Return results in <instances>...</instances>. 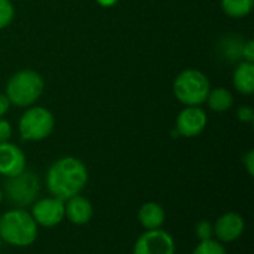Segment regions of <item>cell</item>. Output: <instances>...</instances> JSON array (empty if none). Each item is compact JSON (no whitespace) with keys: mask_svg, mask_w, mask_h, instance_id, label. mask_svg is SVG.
<instances>
[{"mask_svg":"<svg viewBox=\"0 0 254 254\" xmlns=\"http://www.w3.org/2000/svg\"><path fill=\"white\" fill-rule=\"evenodd\" d=\"M223 12L231 18H244L252 13L254 0H220Z\"/></svg>","mask_w":254,"mask_h":254,"instance_id":"16","label":"cell"},{"mask_svg":"<svg viewBox=\"0 0 254 254\" xmlns=\"http://www.w3.org/2000/svg\"><path fill=\"white\" fill-rule=\"evenodd\" d=\"M92 214L94 208L91 201L85 196H80V193L64 201V217L73 225H86L92 219Z\"/></svg>","mask_w":254,"mask_h":254,"instance_id":"12","label":"cell"},{"mask_svg":"<svg viewBox=\"0 0 254 254\" xmlns=\"http://www.w3.org/2000/svg\"><path fill=\"white\" fill-rule=\"evenodd\" d=\"M138 220L146 231L161 229L165 223V211L158 202H146L138 210Z\"/></svg>","mask_w":254,"mask_h":254,"instance_id":"13","label":"cell"},{"mask_svg":"<svg viewBox=\"0 0 254 254\" xmlns=\"http://www.w3.org/2000/svg\"><path fill=\"white\" fill-rule=\"evenodd\" d=\"M55 127V118L46 107L31 106L22 113L18 131L24 141H40L48 138Z\"/></svg>","mask_w":254,"mask_h":254,"instance_id":"5","label":"cell"},{"mask_svg":"<svg viewBox=\"0 0 254 254\" xmlns=\"http://www.w3.org/2000/svg\"><path fill=\"white\" fill-rule=\"evenodd\" d=\"M15 18V7L10 0H0V30L6 28Z\"/></svg>","mask_w":254,"mask_h":254,"instance_id":"18","label":"cell"},{"mask_svg":"<svg viewBox=\"0 0 254 254\" xmlns=\"http://www.w3.org/2000/svg\"><path fill=\"white\" fill-rule=\"evenodd\" d=\"M30 214L37 226L54 228L64 220V201L55 196L42 198L33 204Z\"/></svg>","mask_w":254,"mask_h":254,"instance_id":"8","label":"cell"},{"mask_svg":"<svg viewBox=\"0 0 254 254\" xmlns=\"http://www.w3.org/2000/svg\"><path fill=\"white\" fill-rule=\"evenodd\" d=\"M3 199H4V193H3V190L0 189V204L3 202Z\"/></svg>","mask_w":254,"mask_h":254,"instance_id":"26","label":"cell"},{"mask_svg":"<svg viewBox=\"0 0 254 254\" xmlns=\"http://www.w3.org/2000/svg\"><path fill=\"white\" fill-rule=\"evenodd\" d=\"M237 116L244 124H252L254 121V110L250 106H241L237 110Z\"/></svg>","mask_w":254,"mask_h":254,"instance_id":"20","label":"cell"},{"mask_svg":"<svg viewBox=\"0 0 254 254\" xmlns=\"http://www.w3.org/2000/svg\"><path fill=\"white\" fill-rule=\"evenodd\" d=\"M213 228L214 237L219 243H234L243 235L246 229V222L238 213H225L216 220Z\"/></svg>","mask_w":254,"mask_h":254,"instance_id":"11","label":"cell"},{"mask_svg":"<svg viewBox=\"0 0 254 254\" xmlns=\"http://www.w3.org/2000/svg\"><path fill=\"white\" fill-rule=\"evenodd\" d=\"M10 137H12V125L6 119L0 118V143L9 141Z\"/></svg>","mask_w":254,"mask_h":254,"instance_id":"21","label":"cell"},{"mask_svg":"<svg viewBox=\"0 0 254 254\" xmlns=\"http://www.w3.org/2000/svg\"><path fill=\"white\" fill-rule=\"evenodd\" d=\"M10 109V103L6 97V94H0V118H3Z\"/></svg>","mask_w":254,"mask_h":254,"instance_id":"24","label":"cell"},{"mask_svg":"<svg viewBox=\"0 0 254 254\" xmlns=\"http://www.w3.org/2000/svg\"><path fill=\"white\" fill-rule=\"evenodd\" d=\"M27 159L24 152L13 143H0V176L12 179L25 171Z\"/></svg>","mask_w":254,"mask_h":254,"instance_id":"10","label":"cell"},{"mask_svg":"<svg viewBox=\"0 0 254 254\" xmlns=\"http://www.w3.org/2000/svg\"><path fill=\"white\" fill-rule=\"evenodd\" d=\"M88 179V168L80 159L74 156H64L48 168L45 183L52 196L67 201L85 189Z\"/></svg>","mask_w":254,"mask_h":254,"instance_id":"1","label":"cell"},{"mask_svg":"<svg viewBox=\"0 0 254 254\" xmlns=\"http://www.w3.org/2000/svg\"><path fill=\"white\" fill-rule=\"evenodd\" d=\"M192 254H228L226 249L223 247L222 243L216 240H207V241H199L196 249Z\"/></svg>","mask_w":254,"mask_h":254,"instance_id":"17","label":"cell"},{"mask_svg":"<svg viewBox=\"0 0 254 254\" xmlns=\"http://www.w3.org/2000/svg\"><path fill=\"white\" fill-rule=\"evenodd\" d=\"M243 162H244V167H246V170H247L249 176H253L254 174V152L253 150L247 152V155L244 156Z\"/></svg>","mask_w":254,"mask_h":254,"instance_id":"23","label":"cell"},{"mask_svg":"<svg viewBox=\"0 0 254 254\" xmlns=\"http://www.w3.org/2000/svg\"><path fill=\"white\" fill-rule=\"evenodd\" d=\"M37 223L24 208H13L0 216V238L9 246H31L37 240Z\"/></svg>","mask_w":254,"mask_h":254,"instance_id":"2","label":"cell"},{"mask_svg":"<svg viewBox=\"0 0 254 254\" xmlns=\"http://www.w3.org/2000/svg\"><path fill=\"white\" fill-rule=\"evenodd\" d=\"M134 254H176V243L164 229L146 231L135 241Z\"/></svg>","mask_w":254,"mask_h":254,"instance_id":"7","label":"cell"},{"mask_svg":"<svg viewBox=\"0 0 254 254\" xmlns=\"http://www.w3.org/2000/svg\"><path fill=\"white\" fill-rule=\"evenodd\" d=\"M39 189L37 176L31 171H22L15 177L7 179L3 193L16 208H24L36 201Z\"/></svg>","mask_w":254,"mask_h":254,"instance_id":"6","label":"cell"},{"mask_svg":"<svg viewBox=\"0 0 254 254\" xmlns=\"http://www.w3.org/2000/svg\"><path fill=\"white\" fill-rule=\"evenodd\" d=\"M195 232H196V237L199 241H207V240H211L214 237V228L210 222L207 220H201L196 228H195Z\"/></svg>","mask_w":254,"mask_h":254,"instance_id":"19","label":"cell"},{"mask_svg":"<svg viewBox=\"0 0 254 254\" xmlns=\"http://www.w3.org/2000/svg\"><path fill=\"white\" fill-rule=\"evenodd\" d=\"M208 118L207 112L201 106H188L185 107L176 121V132L182 137H196L207 127Z\"/></svg>","mask_w":254,"mask_h":254,"instance_id":"9","label":"cell"},{"mask_svg":"<svg viewBox=\"0 0 254 254\" xmlns=\"http://www.w3.org/2000/svg\"><path fill=\"white\" fill-rule=\"evenodd\" d=\"M210 89L208 77L196 68H186L180 71L173 83L176 98L186 107L202 106L207 101Z\"/></svg>","mask_w":254,"mask_h":254,"instance_id":"4","label":"cell"},{"mask_svg":"<svg viewBox=\"0 0 254 254\" xmlns=\"http://www.w3.org/2000/svg\"><path fill=\"white\" fill-rule=\"evenodd\" d=\"M208 107L213 112H226L232 107L234 104V95L229 89L226 88H216V89H210L207 101Z\"/></svg>","mask_w":254,"mask_h":254,"instance_id":"15","label":"cell"},{"mask_svg":"<svg viewBox=\"0 0 254 254\" xmlns=\"http://www.w3.org/2000/svg\"><path fill=\"white\" fill-rule=\"evenodd\" d=\"M45 80L43 77L31 68H24L16 71L6 85V97L10 106L15 107H31L43 94Z\"/></svg>","mask_w":254,"mask_h":254,"instance_id":"3","label":"cell"},{"mask_svg":"<svg viewBox=\"0 0 254 254\" xmlns=\"http://www.w3.org/2000/svg\"><path fill=\"white\" fill-rule=\"evenodd\" d=\"M234 86L243 95H252L254 92V64L243 61L234 71Z\"/></svg>","mask_w":254,"mask_h":254,"instance_id":"14","label":"cell"},{"mask_svg":"<svg viewBox=\"0 0 254 254\" xmlns=\"http://www.w3.org/2000/svg\"><path fill=\"white\" fill-rule=\"evenodd\" d=\"M241 55L244 58V61L247 63H254V42L253 40H247L243 48H241Z\"/></svg>","mask_w":254,"mask_h":254,"instance_id":"22","label":"cell"},{"mask_svg":"<svg viewBox=\"0 0 254 254\" xmlns=\"http://www.w3.org/2000/svg\"><path fill=\"white\" fill-rule=\"evenodd\" d=\"M101 7H112V6H115L119 0H95Z\"/></svg>","mask_w":254,"mask_h":254,"instance_id":"25","label":"cell"}]
</instances>
